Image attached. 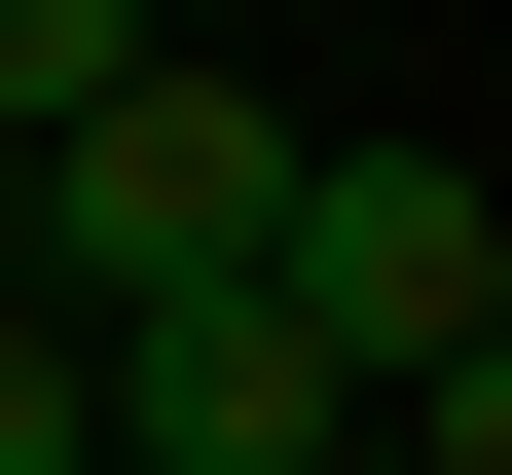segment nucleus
<instances>
[{
  "instance_id": "nucleus-1",
  "label": "nucleus",
  "mask_w": 512,
  "mask_h": 475,
  "mask_svg": "<svg viewBox=\"0 0 512 475\" xmlns=\"http://www.w3.org/2000/svg\"><path fill=\"white\" fill-rule=\"evenodd\" d=\"M256 220H293V110L256 74H110L74 147H37V329H147V293H256Z\"/></svg>"
},
{
  "instance_id": "nucleus-2",
  "label": "nucleus",
  "mask_w": 512,
  "mask_h": 475,
  "mask_svg": "<svg viewBox=\"0 0 512 475\" xmlns=\"http://www.w3.org/2000/svg\"><path fill=\"white\" fill-rule=\"evenodd\" d=\"M256 293L330 329L366 402H439V366H512V220H476V147H330V110H293V220H256Z\"/></svg>"
},
{
  "instance_id": "nucleus-3",
  "label": "nucleus",
  "mask_w": 512,
  "mask_h": 475,
  "mask_svg": "<svg viewBox=\"0 0 512 475\" xmlns=\"http://www.w3.org/2000/svg\"><path fill=\"white\" fill-rule=\"evenodd\" d=\"M74 402H110V475H330L366 439V366L293 293H147V329H74Z\"/></svg>"
},
{
  "instance_id": "nucleus-4",
  "label": "nucleus",
  "mask_w": 512,
  "mask_h": 475,
  "mask_svg": "<svg viewBox=\"0 0 512 475\" xmlns=\"http://www.w3.org/2000/svg\"><path fill=\"white\" fill-rule=\"evenodd\" d=\"M110 74H147V37H110V0H0V183L74 147V110H110Z\"/></svg>"
},
{
  "instance_id": "nucleus-5",
  "label": "nucleus",
  "mask_w": 512,
  "mask_h": 475,
  "mask_svg": "<svg viewBox=\"0 0 512 475\" xmlns=\"http://www.w3.org/2000/svg\"><path fill=\"white\" fill-rule=\"evenodd\" d=\"M0 475H110V402H74V329L0 293Z\"/></svg>"
}]
</instances>
